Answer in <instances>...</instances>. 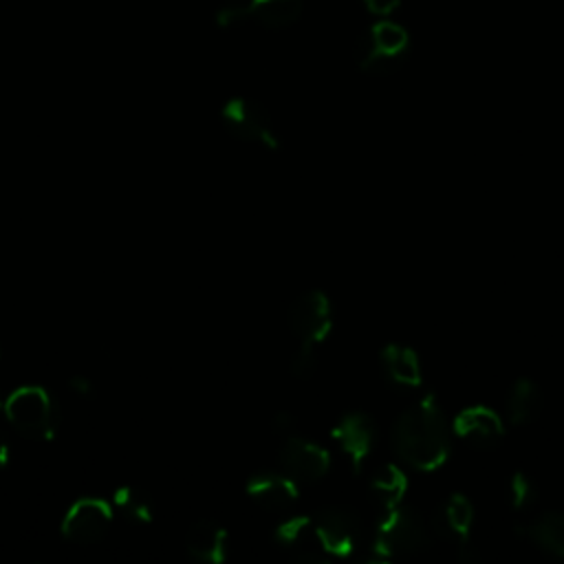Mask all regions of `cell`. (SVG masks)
Here are the masks:
<instances>
[{
  "label": "cell",
  "instance_id": "cell-1",
  "mask_svg": "<svg viewBox=\"0 0 564 564\" xmlns=\"http://www.w3.org/2000/svg\"><path fill=\"white\" fill-rule=\"evenodd\" d=\"M390 441L406 465L422 472L441 467L450 454V435L437 399L426 394L401 413L392 426Z\"/></svg>",
  "mask_w": 564,
  "mask_h": 564
},
{
  "label": "cell",
  "instance_id": "cell-2",
  "mask_svg": "<svg viewBox=\"0 0 564 564\" xmlns=\"http://www.w3.org/2000/svg\"><path fill=\"white\" fill-rule=\"evenodd\" d=\"M430 544V531L417 510L394 505L381 510L377 521V540L373 544V560H390L422 553Z\"/></svg>",
  "mask_w": 564,
  "mask_h": 564
},
{
  "label": "cell",
  "instance_id": "cell-3",
  "mask_svg": "<svg viewBox=\"0 0 564 564\" xmlns=\"http://www.w3.org/2000/svg\"><path fill=\"white\" fill-rule=\"evenodd\" d=\"M5 415L16 433L32 441H51L60 428L55 397L40 386H25L5 399Z\"/></svg>",
  "mask_w": 564,
  "mask_h": 564
},
{
  "label": "cell",
  "instance_id": "cell-4",
  "mask_svg": "<svg viewBox=\"0 0 564 564\" xmlns=\"http://www.w3.org/2000/svg\"><path fill=\"white\" fill-rule=\"evenodd\" d=\"M409 32L390 21L373 25L355 47L358 66L366 73H388L409 49Z\"/></svg>",
  "mask_w": 564,
  "mask_h": 564
},
{
  "label": "cell",
  "instance_id": "cell-5",
  "mask_svg": "<svg viewBox=\"0 0 564 564\" xmlns=\"http://www.w3.org/2000/svg\"><path fill=\"white\" fill-rule=\"evenodd\" d=\"M221 120L223 126L240 141L256 143L267 150L280 148V139L274 130L270 113L248 98H234L225 102V106L221 109Z\"/></svg>",
  "mask_w": 564,
  "mask_h": 564
},
{
  "label": "cell",
  "instance_id": "cell-6",
  "mask_svg": "<svg viewBox=\"0 0 564 564\" xmlns=\"http://www.w3.org/2000/svg\"><path fill=\"white\" fill-rule=\"evenodd\" d=\"M287 319L300 344L317 347L319 342H325L329 338L334 327L331 300L322 291H306L291 302Z\"/></svg>",
  "mask_w": 564,
  "mask_h": 564
},
{
  "label": "cell",
  "instance_id": "cell-7",
  "mask_svg": "<svg viewBox=\"0 0 564 564\" xmlns=\"http://www.w3.org/2000/svg\"><path fill=\"white\" fill-rule=\"evenodd\" d=\"M113 516V505L106 501L79 499L68 507L62 521V536L73 544H96L111 531Z\"/></svg>",
  "mask_w": 564,
  "mask_h": 564
},
{
  "label": "cell",
  "instance_id": "cell-8",
  "mask_svg": "<svg viewBox=\"0 0 564 564\" xmlns=\"http://www.w3.org/2000/svg\"><path fill=\"white\" fill-rule=\"evenodd\" d=\"M313 523L317 544L331 555H349L358 547L360 518L347 507L322 510Z\"/></svg>",
  "mask_w": 564,
  "mask_h": 564
},
{
  "label": "cell",
  "instance_id": "cell-9",
  "mask_svg": "<svg viewBox=\"0 0 564 564\" xmlns=\"http://www.w3.org/2000/svg\"><path fill=\"white\" fill-rule=\"evenodd\" d=\"M280 465L285 474H289L298 482H315L327 476L331 467V456L325 448L313 441L289 437L280 450Z\"/></svg>",
  "mask_w": 564,
  "mask_h": 564
},
{
  "label": "cell",
  "instance_id": "cell-10",
  "mask_svg": "<svg viewBox=\"0 0 564 564\" xmlns=\"http://www.w3.org/2000/svg\"><path fill=\"white\" fill-rule=\"evenodd\" d=\"M452 430L459 439L476 448L494 446L505 435L503 419L488 406H472L461 411L452 422Z\"/></svg>",
  "mask_w": 564,
  "mask_h": 564
},
{
  "label": "cell",
  "instance_id": "cell-11",
  "mask_svg": "<svg viewBox=\"0 0 564 564\" xmlns=\"http://www.w3.org/2000/svg\"><path fill=\"white\" fill-rule=\"evenodd\" d=\"M334 441L340 450L349 456L353 472L362 469V463L371 454L375 446V424L364 413H349L344 415L334 428Z\"/></svg>",
  "mask_w": 564,
  "mask_h": 564
},
{
  "label": "cell",
  "instance_id": "cell-12",
  "mask_svg": "<svg viewBox=\"0 0 564 564\" xmlns=\"http://www.w3.org/2000/svg\"><path fill=\"white\" fill-rule=\"evenodd\" d=\"M246 492L256 505H261L270 512L287 510L300 497V488H298L296 478H291L289 474H272V472L254 474L248 480Z\"/></svg>",
  "mask_w": 564,
  "mask_h": 564
},
{
  "label": "cell",
  "instance_id": "cell-13",
  "mask_svg": "<svg viewBox=\"0 0 564 564\" xmlns=\"http://www.w3.org/2000/svg\"><path fill=\"white\" fill-rule=\"evenodd\" d=\"M227 547V531L212 521H199L186 536V551L190 557L205 564L225 562Z\"/></svg>",
  "mask_w": 564,
  "mask_h": 564
},
{
  "label": "cell",
  "instance_id": "cell-14",
  "mask_svg": "<svg viewBox=\"0 0 564 564\" xmlns=\"http://www.w3.org/2000/svg\"><path fill=\"white\" fill-rule=\"evenodd\" d=\"M381 366L386 377L401 388L422 386L424 371L417 351L404 344H388L381 349Z\"/></svg>",
  "mask_w": 564,
  "mask_h": 564
},
{
  "label": "cell",
  "instance_id": "cell-15",
  "mask_svg": "<svg viewBox=\"0 0 564 564\" xmlns=\"http://www.w3.org/2000/svg\"><path fill=\"white\" fill-rule=\"evenodd\" d=\"M368 492L379 510L394 507L404 501V494L409 492V476L401 467L388 463L375 472Z\"/></svg>",
  "mask_w": 564,
  "mask_h": 564
},
{
  "label": "cell",
  "instance_id": "cell-16",
  "mask_svg": "<svg viewBox=\"0 0 564 564\" xmlns=\"http://www.w3.org/2000/svg\"><path fill=\"white\" fill-rule=\"evenodd\" d=\"M544 404V397L538 384L531 379H518L507 397V417L514 426L531 424Z\"/></svg>",
  "mask_w": 564,
  "mask_h": 564
},
{
  "label": "cell",
  "instance_id": "cell-17",
  "mask_svg": "<svg viewBox=\"0 0 564 564\" xmlns=\"http://www.w3.org/2000/svg\"><path fill=\"white\" fill-rule=\"evenodd\" d=\"M250 21H259L270 29H285L302 14V0H250L246 3Z\"/></svg>",
  "mask_w": 564,
  "mask_h": 564
},
{
  "label": "cell",
  "instance_id": "cell-18",
  "mask_svg": "<svg viewBox=\"0 0 564 564\" xmlns=\"http://www.w3.org/2000/svg\"><path fill=\"white\" fill-rule=\"evenodd\" d=\"M527 536L531 542L551 557H564V516L555 512H547L538 516L529 529Z\"/></svg>",
  "mask_w": 564,
  "mask_h": 564
},
{
  "label": "cell",
  "instance_id": "cell-19",
  "mask_svg": "<svg viewBox=\"0 0 564 564\" xmlns=\"http://www.w3.org/2000/svg\"><path fill=\"white\" fill-rule=\"evenodd\" d=\"M472 523H474V507L472 501L463 494L450 497L437 516V529L446 536H456L459 542L467 540Z\"/></svg>",
  "mask_w": 564,
  "mask_h": 564
},
{
  "label": "cell",
  "instance_id": "cell-20",
  "mask_svg": "<svg viewBox=\"0 0 564 564\" xmlns=\"http://www.w3.org/2000/svg\"><path fill=\"white\" fill-rule=\"evenodd\" d=\"M113 510L133 525H148L152 521V501L139 488H120L113 497Z\"/></svg>",
  "mask_w": 564,
  "mask_h": 564
},
{
  "label": "cell",
  "instance_id": "cell-21",
  "mask_svg": "<svg viewBox=\"0 0 564 564\" xmlns=\"http://www.w3.org/2000/svg\"><path fill=\"white\" fill-rule=\"evenodd\" d=\"M311 527V518L309 516H291L287 521H283L278 527H276V534H274V540L285 547V549H298L306 536Z\"/></svg>",
  "mask_w": 564,
  "mask_h": 564
},
{
  "label": "cell",
  "instance_id": "cell-22",
  "mask_svg": "<svg viewBox=\"0 0 564 564\" xmlns=\"http://www.w3.org/2000/svg\"><path fill=\"white\" fill-rule=\"evenodd\" d=\"M536 499H538V490L534 486V480L523 472L514 474L512 480H510V503H512V507L521 510V512L529 510L536 503Z\"/></svg>",
  "mask_w": 564,
  "mask_h": 564
},
{
  "label": "cell",
  "instance_id": "cell-23",
  "mask_svg": "<svg viewBox=\"0 0 564 564\" xmlns=\"http://www.w3.org/2000/svg\"><path fill=\"white\" fill-rule=\"evenodd\" d=\"M315 366H317V353H315V347L300 344V349L293 353V358H291V364H289L291 373H293L296 377L304 379V377L313 375Z\"/></svg>",
  "mask_w": 564,
  "mask_h": 564
},
{
  "label": "cell",
  "instance_id": "cell-24",
  "mask_svg": "<svg viewBox=\"0 0 564 564\" xmlns=\"http://www.w3.org/2000/svg\"><path fill=\"white\" fill-rule=\"evenodd\" d=\"M246 21H250L246 5H227V8H223V10L216 14V23H218V27H223V29L238 27V25H243Z\"/></svg>",
  "mask_w": 564,
  "mask_h": 564
},
{
  "label": "cell",
  "instance_id": "cell-25",
  "mask_svg": "<svg viewBox=\"0 0 564 564\" xmlns=\"http://www.w3.org/2000/svg\"><path fill=\"white\" fill-rule=\"evenodd\" d=\"M364 5L371 14L379 16V18H386V16H390L399 10L401 0H364Z\"/></svg>",
  "mask_w": 564,
  "mask_h": 564
},
{
  "label": "cell",
  "instance_id": "cell-26",
  "mask_svg": "<svg viewBox=\"0 0 564 564\" xmlns=\"http://www.w3.org/2000/svg\"><path fill=\"white\" fill-rule=\"evenodd\" d=\"M293 426H296V419L289 415V413H278L272 422V428L276 435H283V437H289L293 433Z\"/></svg>",
  "mask_w": 564,
  "mask_h": 564
},
{
  "label": "cell",
  "instance_id": "cell-27",
  "mask_svg": "<svg viewBox=\"0 0 564 564\" xmlns=\"http://www.w3.org/2000/svg\"><path fill=\"white\" fill-rule=\"evenodd\" d=\"M68 386H71V390L77 392L79 397H91V394H93V384H91L87 377L75 375V377L68 379Z\"/></svg>",
  "mask_w": 564,
  "mask_h": 564
},
{
  "label": "cell",
  "instance_id": "cell-28",
  "mask_svg": "<svg viewBox=\"0 0 564 564\" xmlns=\"http://www.w3.org/2000/svg\"><path fill=\"white\" fill-rule=\"evenodd\" d=\"M10 463V443L5 439V435L0 433V469Z\"/></svg>",
  "mask_w": 564,
  "mask_h": 564
},
{
  "label": "cell",
  "instance_id": "cell-29",
  "mask_svg": "<svg viewBox=\"0 0 564 564\" xmlns=\"http://www.w3.org/2000/svg\"><path fill=\"white\" fill-rule=\"evenodd\" d=\"M5 409V401L3 399H0V411H3Z\"/></svg>",
  "mask_w": 564,
  "mask_h": 564
}]
</instances>
